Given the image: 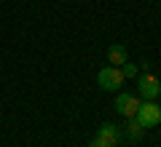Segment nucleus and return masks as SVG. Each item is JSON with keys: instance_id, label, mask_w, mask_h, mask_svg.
<instances>
[{"instance_id": "8", "label": "nucleus", "mask_w": 161, "mask_h": 147, "mask_svg": "<svg viewBox=\"0 0 161 147\" xmlns=\"http://www.w3.org/2000/svg\"><path fill=\"white\" fill-rule=\"evenodd\" d=\"M121 72H124V78H137V72H140V64H132L126 59V62L121 64Z\"/></svg>"}, {"instance_id": "6", "label": "nucleus", "mask_w": 161, "mask_h": 147, "mask_svg": "<svg viewBox=\"0 0 161 147\" xmlns=\"http://www.w3.org/2000/svg\"><path fill=\"white\" fill-rule=\"evenodd\" d=\"M129 59V51H126V45H121V43H115V45H110L108 48V62L113 64V67H121V64Z\"/></svg>"}, {"instance_id": "1", "label": "nucleus", "mask_w": 161, "mask_h": 147, "mask_svg": "<svg viewBox=\"0 0 161 147\" xmlns=\"http://www.w3.org/2000/svg\"><path fill=\"white\" fill-rule=\"evenodd\" d=\"M134 118H137L145 129H156V126L161 123V107L156 104V99H145V102H140Z\"/></svg>"}, {"instance_id": "9", "label": "nucleus", "mask_w": 161, "mask_h": 147, "mask_svg": "<svg viewBox=\"0 0 161 147\" xmlns=\"http://www.w3.org/2000/svg\"><path fill=\"white\" fill-rule=\"evenodd\" d=\"M89 147H108V144H105V142H102V139H99V136H94V139H92V142H89Z\"/></svg>"}, {"instance_id": "5", "label": "nucleus", "mask_w": 161, "mask_h": 147, "mask_svg": "<svg viewBox=\"0 0 161 147\" xmlns=\"http://www.w3.org/2000/svg\"><path fill=\"white\" fill-rule=\"evenodd\" d=\"M94 136H99L108 147H115V144L121 142V131H118V126H113V123H102Z\"/></svg>"}, {"instance_id": "2", "label": "nucleus", "mask_w": 161, "mask_h": 147, "mask_svg": "<svg viewBox=\"0 0 161 147\" xmlns=\"http://www.w3.org/2000/svg\"><path fill=\"white\" fill-rule=\"evenodd\" d=\"M124 72H121V67H113V64H110V67H102L97 72V86L102 91H118L121 86H124Z\"/></svg>"}, {"instance_id": "4", "label": "nucleus", "mask_w": 161, "mask_h": 147, "mask_svg": "<svg viewBox=\"0 0 161 147\" xmlns=\"http://www.w3.org/2000/svg\"><path fill=\"white\" fill-rule=\"evenodd\" d=\"M137 91H140V96H142V99H158L161 83H158V78H156V75L145 72L142 78H140V83H137Z\"/></svg>"}, {"instance_id": "7", "label": "nucleus", "mask_w": 161, "mask_h": 147, "mask_svg": "<svg viewBox=\"0 0 161 147\" xmlns=\"http://www.w3.org/2000/svg\"><path fill=\"white\" fill-rule=\"evenodd\" d=\"M129 123H126V139H132V142H140L145 136V126L140 123L137 118H126Z\"/></svg>"}, {"instance_id": "3", "label": "nucleus", "mask_w": 161, "mask_h": 147, "mask_svg": "<svg viewBox=\"0 0 161 147\" xmlns=\"http://www.w3.org/2000/svg\"><path fill=\"white\" fill-rule=\"evenodd\" d=\"M113 107H115V113L124 115V118H134V115H137V107H140V99L134 94H118Z\"/></svg>"}]
</instances>
